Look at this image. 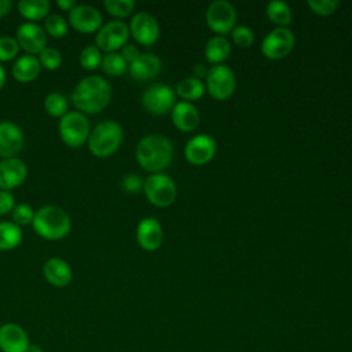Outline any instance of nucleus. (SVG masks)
<instances>
[{
  "instance_id": "obj_19",
  "label": "nucleus",
  "mask_w": 352,
  "mask_h": 352,
  "mask_svg": "<svg viewBox=\"0 0 352 352\" xmlns=\"http://www.w3.org/2000/svg\"><path fill=\"white\" fill-rule=\"evenodd\" d=\"M23 147V132L22 129L11 122L1 121L0 122V157L12 158L15 157Z\"/></svg>"
},
{
  "instance_id": "obj_39",
  "label": "nucleus",
  "mask_w": 352,
  "mask_h": 352,
  "mask_svg": "<svg viewBox=\"0 0 352 352\" xmlns=\"http://www.w3.org/2000/svg\"><path fill=\"white\" fill-rule=\"evenodd\" d=\"M144 182L142 180V177L136 173H126L122 177L121 186L126 192H138L143 188Z\"/></svg>"
},
{
  "instance_id": "obj_24",
  "label": "nucleus",
  "mask_w": 352,
  "mask_h": 352,
  "mask_svg": "<svg viewBox=\"0 0 352 352\" xmlns=\"http://www.w3.org/2000/svg\"><path fill=\"white\" fill-rule=\"evenodd\" d=\"M230 54L231 44L224 36H213L205 45V58L213 66L223 65Z\"/></svg>"
},
{
  "instance_id": "obj_23",
  "label": "nucleus",
  "mask_w": 352,
  "mask_h": 352,
  "mask_svg": "<svg viewBox=\"0 0 352 352\" xmlns=\"http://www.w3.org/2000/svg\"><path fill=\"white\" fill-rule=\"evenodd\" d=\"M41 65L34 55L19 56L12 66V76L19 82H30L38 77Z\"/></svg>"
},
{
  "instance_id": "obj_2",
  "label": "nucleus",
  "mask_w": 352,
  "mask_h": 352,
  "mask_svg": "<svg viewBox=\"0 0 352 352\" xmlns=\"http://www.w3.org/2000/svg\"><path fill=\"white\" fill-rule=\"evenodd\" d=\"M136 160L144 170L160 173L166 169L173 160V144L170 139L164 135H147L142 138L136 146Z\"/></svg>"
},
{
  "instance_id": "obj_5",
  "label": "nucleus",
  "mask_w": 352,
  "mask_h": 352,
  "mask_svg": "<svg viewBox=\"0 0 352 352\" xmlns=\"http://www.w3.org/2000/svg\"><path fill=\"white\" fill-rule=\"evenodd\" d=\"M91 133L89 121L81 111H67L59 121V135L70 147H81Z\"/></svg>"
},
{
  "instance_id": "obj_47",
  "label": "nucleus",
  "mask_w": 352,
  "mask_h": 352,
  "mask_svg": "<svg viewBox=\"0 0 352 352\" xmlns=\"http://www.w3.org/2000/svg\"><path fill=\"white\" fill-rule=\"evenodd\" d=\"M351 245H352V239H351Z\"/></svg>"
},
{
  "instance_id": "obj_9",
  "label": "nucleus",
  "mask_w": 352,
  "mask_h": 352,
  "mask_svg": "<svg viewBox=\"0 0 352 352\" xmlns=\"http://www.w3.org/2000/svg\"><path fill=\"white\" fill-rule=\"evenodd\" d=\"M296 37L287 28H275L261 41V52L267 59L279 60L286 58L294 48Z\"/></svg>"
},
{
  "instance_id": "obj_45",
  "label": "nucleus",
  "mask_w": 352,
  "mask_h": 352,
  "mask_svg": "<svg viewBox=\"0 0 352 352\" xmlns=\"http://www.w3.org/2000/svg\"><path fill=\"white\" fill-rule=\"evenodd\" d=\"M26 352H44V349L37 344H30Z\"/></svg>"
},
{
  "instance_id": "obj_35",
  "label": "nucleus",
  "mask_w": 352,
  "mask_h": 352,
  "mask_svg": "<svg viewBox=\"0 0 352 352\" xmlns=\"http://www.w3.org/2000/svg\"><path fill=\"white\" fill-rule=\"evenodd\" d=\"M307 4L314 14L319 16H329L337 11L340 1L338 0H308Z\"/></svg>"
},
{
  "instance_id": "obj_43",
  "label": "nucleus",
  "mask_w": 352,
  "mask_h": 352,
  "mask_svg": "<svg viewBox=\"0 0 352 352\" xmlns=\"http://www.w3.org/2000/svg\"><path fill=\"white\" fill-rule=\"evenodd\" d=\"M206 74H208V70L205 69V66L204 65H197L195 67H194V77H197V78H202V77H206Z\"/></svg>"
},
{
  "instance_id": "obj_18",
  "label": "nucleus",
  "mask_w": 352,
  "mask_h": 352,
  "mask_svg": "<svg viewBox=\"0 0 352 352\" xmlns=\"http://www.w3.org/2000/svg\"><path fill=\"white\" fill-rule=\"evenodd\" d=\"M162 226L155 217H144L136 228V241L139 246L147 252L157 250L162 243Z\"/></svg>"
},
{
  "instance_id": "obj_40",
  "label": "nucleus",
  "mask_w": 352,
  "mask_h": 352,
  "mask_svg": "<svg viewBox=\"0 0 352 352\" xmlns=\"http://www.w3.org/2000/svg\"><path fill=\"white\" fill-rule=\"evenodd\" d=\"M15 208V198L11 191L0 190V214H8Z\"/></svg>"
},
{
  "instance_id": "obj_3",
  "label": "nucleus",
  "mask_w": 352,
  "mask_h": 352,
  "mask_svg": "<svg viewBox=\"0 0 352 352\" xmlns=\"http://www.w3.org/2000/svg\"><path fill=\"white\" fill-rule=\"evenodd\" d=\"M34 231L44 239L58 241L65 238L72 228L69 214L59 206L45 205L34 212L33 217Z\"/></svg>"
},
{
  "instance_id": "obj_1",
  "label": "nucleus",
  "mask_w": 352,
  "mask_h": 352,
  "mask_svg": "<svg viewBox=\"0 0 352 352\" xmlns=\"http://www.w3.org/2000/svg\"><path fill=\"white\" fill-rule=\"evenodd\" d=\"M70 99L78 111L84 114H96L109 104L111 99V87L103 77L95 74L88 76L74 87Z\"/></svg>"
},
{
  "instance_id": "obj_20",
  "label": "nucleus",
  "mask_w": 352,
  "mask_h": 352,
  "mask_svg": "<svg viewBox=\"0 0 352 352\" xmlns=\"http://www.w3.org/2000/svg\"><path fill=\"white\" fill-rule=\"evenodd\" d=\"M170 117L173 125L182 132H191L199 124V111L197 106L190 102H177L170 110Z\"/></svg>"
},
{
  "instance_id": "obj_6",
  "label": "nucleus",
  "mask_w": 352,
  "mask_h": 352,
  "mask_svg": "<svg viewBox=\"0 0 352 352\" xmlns=\"http://www.w3.org/2000/svg\"><path fill=\"white\" fill-rule=\"evenodd\" d=\"M144 194L150 204L158 208H166L172 205L177 195L175 182L166 173H151L143 184Z\"/></svg>"
},
{
  "instance_id": "obj_15",
  "label": "nucleus",
  "mask_w": 352,
  "mask_h": 352,
  "mask_svg": "<svg viewBox=\"0 0 352 352\" xmlns=\"http://www.w3.org/2000/svg\"><path fill=\"white\" fill-rule=\"evenodd\" d=\"M69 23L80 33H95L102 28V14L88 4H77L69 12Z\"/></svg>"
},
{
  "instance_id": "obj_25",
  "label": "nucleus",
  "mask_w": 352,
  "mask_h": 352,
  "mask_svg": "<svg viewBox=\"0 0 352 352\" xmlns=\"http://www.w3.org/2000/svg\"><path fill=\"white\" fill-rule=\"evenodd\" d=\"M205 84L197 77H186L176 85V95L180 96L184 102L192 103L198 100L205 94Z\"/></svg>"
},
{
  "instance_id": "obj_22",
  "label": "nucleus",
  "mask_w": 352,
  "mask_h": 352,
  "mask_svg": "<svg viewBox=\"0 0 352 352\" xmlns=\"http://www.w3.org/2000/svg\"><path fill=\"white\" fill-rule=\"evenodd\" d=\"M43 274L47 282L55 287L67 286L73 278V271L69 263L60 257H52L47 260L43 267Z\"/></svg>"
},
{
  "instance_id": "obj_34",
  "label": "nucleus",
  "mask_w": 352,
  "mask_h": 352,
  "mask_svg": "<svg viewBox=\"0 0 352 352\" xmlns=\"http://www.w3.org/2000/svg\"><path fill=\"white\" fill-rule=\"evenodd\" d=\"M41 67L47 69V70H56L60 67L62 65V54L55 50V48H50L45 47L37 56Z\"/></svg>"
},
{
  "instance_id": "obj_38",
  "label": "nucleus",
  "mask_w": 352,
  "mask_h": 352,
  "mask_svg": "<svg viewBox=\"0 0 352 352\" xmlns=\"http://www.w3.org/2000/svg\"><path fill=\"white\" fill-rule=\"evenodd\" d=\"M231 37H232V41L238 45V47H242V48H246V47H250L253 43H254V33L250 28L248 26H235L231 32Z\"/></svg>"
},
{
  "instance_id": "obj_28",
  "label": "nucleus",
  "mask_w": 352,
  "mask_h": 352,
  "mask_svg": "<svg viewBox=\"0 0 352 352\" xmlns=\"http://www.w3.org/2000/svg\"><path fill=\"white\" fill-rule=\"evenodd\" d=\"M22 241L21 227L12 221H0V250H11Z\"/></svg>"
},
{
  "instance_id": "obj_30",
  "label": "nucleus",
  "mask_w": 352,
  "mask_h": 352,
  "mask_svg": "<svg viewBox=\"0 0 352 352\" xmlns=\"http://www.w3.org/2000/svg\"><path fill=\"white\" fill-rule=\"evenodd\" d=\"M67 99L59 92H51L44 99V109L52 117H63L67 113Z\"/></svg>"
},
{
  "instance_id": "obj_32",
  "label": "nucleus",
  "mask_w": 352,
  "mask_h": 352,
  "mask_svg": "<svg viewBox=\"0 0 352 352\" xmlns=\"http://www.w3.org/2000/svg\"><path fill=\"white\" fill-rule=\"evenodd\" d=\"M67 29H69V26H67L66 19L58 14H51L50 16H47V19L44 22L45 33L55 38H60V37L66 36Z\"/></svg>"
},
{
  "instance_id": "obj_29",
  "label": "nucleus",
  "mask_w": 352,
  "mask_h": 352,
  "mask_svg": "<svg viewBox=\"0 0 352 352\" xmlns=\"http://www.w3.org/2000/svg\"><path fill=\"white\" fill-rule=\"evenodd\" d=\"M100 66L106 74L114 76V77L124 74L128 69V63L124 60V58L118 52H109L103 55Z\"/></svg>"
},
{
  "instance_id": "obj_12",
  "label": "nucleus",
  "mask_w": 352,
  "mask_h": 352,
  "mask_svg": "<svg viewBox=\"0 0 352 352\" xmlns=\"http://www.w3.org/2000/svg\"><path fill=\"white\" fill-rule=\"evenodd\" d=\"M216 150V140L210 135L201 133L192 136L187 142L184 147V157L190 164L201 166L213 160Z\"/></svg>"
},
{
  "instance_id": "obj_44",
  "label": "nucleus",
  "mask_w": 352,
  "mask_h": 352,
  "mask_svg": "<svg viewBox=\"0 0 352 352\" xmlns=\"http://www.w3.org/2000/svg\"><path fill=\"white\" fill-rule=\"evenodd\" d=\"M11 8V1L10 0H0V18L8 14Z\"/></svg>"
},
{
  "instance_id": "obj_27",
  "label": "nucleus",
  "mask_w": 352,
  "mask_h": 352,
  "mask_svg": "<svg viewBox=\"0 0 352 352\" xmlns=\"http://www.w3.org/2000/svg\"><path fill=\"white\" fill-rule=\"evenodd\" d=\"M265 14L271 22L278 25V28H287L293 19V14L289 4L282 0L270 1L265 7Z\"/></svg>"
},
{
  "instance_id": "obj_13",
  "label": "nucleus",
  "mask_w": 352,
  "mask_h": 352,
  "mask_svg": "<svg viewBox=\"0 0 352 352\" xmlns=\"http://www.w3.org/2000/svg\"><path fill=\"white\" fill-rule=\"evenodd\" d=\"M129 33L142 45H151L160 37V25L148 12H138L129 22Z\"/></svg>"
},
{
  "instance_id": "obj_42",
  "label": "nucleus",
  "mask_w": 352,
  "mask_h": 352,
  "mask_svg": "<svg viewBox=\"0 0 352 352\" xmlns=\"http://www.w3.org/2000/svg\"><path fill=\"white\" fill-rule=\"evenodd\" d=\"M56 6H58L59 8H62V10L70 12V11L77 6V3H76L74 0H58V1H56Z\"/></svg>"
},
{
  "instance_id": "obj_21",
  "label": "nucleus",
  "mask_w": 352,
  "mask_h": 352,
  "mask_svg": "<svg viewBox=\"0 0 352 352\" xmlns=\"http://www.w3.org/2000/svg\"><path fill=\"white\" fill-rule=\"evenodd\" d=\"M162 62L154 54H140L136 60L128 65L131 76L138 81H148L157 77L161 72Z\"/></svg>"
},
{
  "instance_id": "obj_7",
  "label": "nucleus",
  "mask_w": 352,
  "mask_h": 352,
  "mask_svg": "<svg viewBox=\"0 0 352 352\" xmlns=\"http://www.w3.org/2000/svg\"><path fill=\"white\" fill-rule=\"evenodd\" d=\"M206 84L205 88L208 89L209 95L216 100H226L232 96L236 88V78L234 72L223 65L212 66L208 70V74L205 77Z\"/></svg>"
},
{
  "instance_id": "obj_14",
  "label": "nucleus",
  "mask_w": 352,
  "mask_h": 352,
  "mask_svg": "<svg viewBox=\"0 0 352 352\" xmlns=\"http://www.w3.org/2000/svg\"><path fill=\"white\" fill-rule=\"evenodd\" d=\"M16 41L28 55H38L47 45V33L36 22H25L16 30Z\"/></svg>"
},
{
  "instance_id": "obj_17",
  "label": "nucleus",
  "mask_w": 352,
  "mask_h": 352,
  "mask_svg": "<svg viewBox=\"0 0 352 352\" xmlns=\"http://www.w3.org/2000/svg\"><path fill=\"white\" fill-rule=\"evenodd\" d=\"M30 345L29 336L16 323H4L0 326V351L1 352H26Z\"/></svg>"
},
{
  "instance_id": "obj_37",
  "label": "nucleus",
  "mask_w": 352,
  "mask_h": 352,
  "mask_svg": "<svg viewBox=\"0 0 352 352\" xmlns=\"http://www.w3.org/2000/svg\"><path fill=\"white\" fill-rule=\"evenodd\" d=\"M18 52H19V45L16 38H12L10 36L0 37V62H8L16 58Z\"/></svg>"
},
{
  "instance_id": "obj_16",
  "label": "nucleus",
  "mask_w": 352,
  "mask_h": 352,
  "mask_svg": "<svg viewBox=\"0 0 352 352\" xmlns=\"http://www.w3.org/2000/svg\"><path fill=\"white\" fill-rule=\"evenodd\" d=\"M28 176L25 162L16 157L0 161V190L11 191L19 187Z\"/></svg>"
},
{
  "instance_id": "obj_26",
  "label": "nucleus",
  "mask_w": 352,
  "mask_h": 352,
  "mask_svg": "<svg viewBox=\"0 0 352 352\" xmlns=\"http://www.w3.org/2000/svg\"><path fill=\"white\" fill-rule=\"evenodd\" d=\"M18 12L29 22L40 21L50 12L48 0H21L18 3Z\"/></svg>"
},
{
  "instance_id": "obj_10",
  "label": "nucleus",
  "mask_w": 352,
  "mask_h": 352,
  "mask_svg": "<svg viewBox=\"0 0 352 352\" xmlns=\"http://www.w3.org/2000/svg\"><path fill=\"white\" fill-rule=\"evenodd\" d=\"M129 28L125 22L121 21H110L98 30L95 37V44L100 51L116 52L117 50H121L129 38Z\"/></svg>"
},
{
  "instance_id": "obj_41",
  "label": "nucleus",
  "mask_w": 352,
  "mask_h": 352,
  "mask_svg": "<svg viewBox=\"0 0 352 352\" xmlns=\"http://www.w3.org/2000/svg\"><path fill=\"white\" fill-rule=\"evenodd\" d=\"M140 55V51L136 45L133 44H125L122 48H121V56L124 58V60L131 65L133 60H136Z\"/></svg>"
},
{
  "instance_id": "obj_31",
  "label": "nucleus",
  "mask_w": 352,
  "mask_h": 352,
  "mask_svg": "<svg viewBox=\"0 0 352 352\" xmlns=\"http://www.w3.org/2000/svg\"><path fill=\"white\" fill-rule=\"evenodd\" d=\"M78 62L84 70H95L102 63V52L96 45H87L81 50Z\"/></svg>"
},
{
  "instance_id": "obj_8",
  "label": "nucleus",
  "mask_w": 352,
  "mask_h": 352,
  "mask_svg": "<svg viewBox=\"0 0 352 352\" xmlns=\"http://www.w3.org/2000/svg\"><path fill=\"white\" fill-rule=\"evenodd\" d=\"M205 19L212 32L217 36L231 33L236 23V10L227 0H216L209 4L205 12Z\"/></svg>"
},
{
  "instance_id": "obj_33",
  "label": "nucleus",
  "mask_w": 352,
  "mask_h": 352,
  "mask_svg": "<svg viewBox=\"0 0 352 352\" xmlns=\"http://www.w3.org/2000/svg\"><path fill=\"white\" fill-rule=\"evenodd\" d=\"M103 6L110 15L116 18H125L133 11L135 1L133 0H104Z\"/></svg>"
},
{
  "instance_id": "obj_46",
  "label": "nucleus",
  "mask_w": 352,
  "mask_h": 352,
  "mask_svg": "<svg viewBox=\"0 0 352 352\" xmlns=\"http://www.w3.org/2000/svg\"><path fill=\"white\" fill-rule=\"evenodd\" d=\"M4 82H6V70H4V67L0 65V89L3 88Z\"/></svg>"
},
{
  "instance_id": "obj_11",
  "label": "nucleus",
  "mask_w": 352,
  "mask_h": 352,
  "mask_svg": "<svg viewBox=\"0 0 352 352\" xmlns=\"http://www.w3.org/2000/svg\"><path fill=\"white\" fill-rule=\"evenodd\" d=\"M175 91L162 82L151 84L142 95V104L143 107L154 114V116H164L175 106Z\"/></svg>"
},
{
  "instance_id": "obj_4",
  "label": "nucleus",
  "mask_w": 352,
  "mask_h": 352,
  "mask_svg": "<svg viewBox=\"0 0 352 352\" xmlns=\"http://www.w3.org/2000/svg\"><path fill=\"white\" fill-rule=\"evenodd\" d=\"M124 138L122 128L118 122L107 120L99 122L89 133L88 148L99 158H106L113 155L121 146Z\"/></svg>"
},
{
  "instance_id": "obj_36",
  "label": "nucleus",
  "mask_w": 352,
  "mask_h": 352,
  "mask_svg": "<svg viewBox=\"0 0 352 352\" xmlns=\"http://www.w3.org/2000/svg\"><path fill=\"white\" fill-rule=\"evenodd\" d=\"M11 216H12V223H15L16 226L21 227V226H28V224L33 223L34 212H33L30 205H28V204H18L12 209Z\"/></svg>"
}]
</instances>
